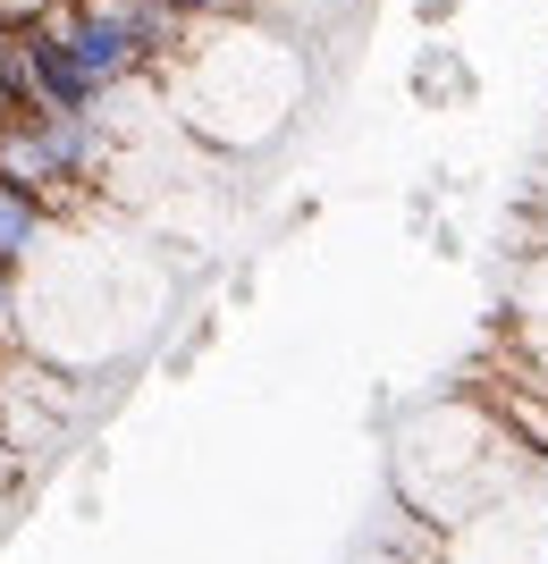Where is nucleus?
Returning <instances> with one entry per match:
<instances>
[{
  "instance_id": "nucleus-1",
  "label": "nucleus",
  "mask_w": 548,
  "mask_h": 564,
  "mask_svg": "<svg viewBox=\"0 0 548 564\" xmlns=\"http://www.w3.org/2000/svg\"><path fill=\"white\" fill-rule=\"evenodd\" d=\"M43 18L60 25V43L85 59V76H94L101 94H127L136 76H161L152 43H143V34L110 9V0H60V9H43Z\"/></svg>"
},
{
  "instance_id": "nucleus-2",
  "label": "nucleus",
  "mask_w": 548,
  "mask_h": 564,
  "mask_svg": "<svg viewBox=\"0 0 548 564\" xmlns=\"http://www.w3.org/2000/svg\"><path fill=\"white\" fill-rule=\"evenodd\" d=\"M43 253H51V203L0 177V261H9V270H34Z\"/></svg>"
},
{
  "instance_id": "nucleus-3",
  "label": "nucleus",
  "mask_w": 548,
  "mask_h": 564,
  "mask_svg": "<svg viewBox=\"0 0 548 564\" xmlns=\"http://www.w3.org/2000/svg\"><path fill=\"white\" fill-rule=\"evenodd\" d=\"M0 354H25V295L9 261H0Z\"/></svg>"
},
{
  "instance_id": "nucleus-4",
  "label": "nucleus",
  "mask_w": 548,
  "mask_h": 564,
  "mask_svg": "<svg viewBox=\"0 0 548 564\" xmlns=\"http://www.w3.org/2000/svg\"><path fill=\"white\" fill-rule=\"evenodd\" d=\"M169 9H178L186 25H219V18H245L254 0H169Z\"/></svg>"
}]
</instances>
